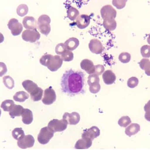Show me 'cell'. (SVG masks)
<instances>
[{
    "label": "cell",
    "mask_w": 150,
    "mask_h": 150,
    "mask_svg": "<svg viewBox=\"0 0 150 150\" xmlns=\"http://www.w3.org/2000/svg\"><path fill=\"white\" fill-rule=\"evenodd\" d=\"M63 119L68 124L76 125L80 121V116L77 112L72 113L65 112L63 116Z\"/></svg>",
    "instance_id": "12"
},
{
    "label": "cell",
    "mask_w": 150,
    "mask_h": 150,
    "mask_svg": "<svg viewBox=\"0 0 150 150\" xmlns=\"http://www.w3.org/2000/svg\"><path fill=\"white\" fill-rule=\"evenodd\" d=\"M131 123V120L128 116H123L118 121V124L121 127H127Z\"/></svg>",
    "instance_id": "34"
},
{
    "label": "cell",
    "mask_w": 150,
    "mask_h": 150,
    "mask_svg": "<svg viewBox=\"0 0 150 150\" xmlns=\"http://www.w3.org/2000/svg\"><path fill=\"white\" fill-rule=\"evenodd\" d=\"M61 90L69 96H73L85 93V74L72 69L67 71L62 77Z\"/></svg>",
    "instance_id": "1"
},
{
    "label": "cell",
    "mask_w": 150,
    "mask_h": 150,
    "mask_svg": "<svg viewBox=\"0 0 150 150\" xmlns=\"http://www.w3.org/2000/svg\"><path fill=\"white\" fill-rule=\"evenodd\" d=\"M140 131V126L138 124L133 123L126 128L125 133L129 137L135 135Z\"/></svg>",
    "instance_id": "24"
},
{
    "label": "cell",
    "mask_w": 150,
    "mask_h": 150,
    "mask_svg": "<svg viewBox=\"0 0 150 150\" xmlns=\"http://www.w3.org/2000/svg\"><path fill=\"white\" fill-rule=\"evenodd\" d=\"M15 105V103L13 100H7L2 102L1 107L5 112H10Z\"/></svg>",
    "instance_id": "27"
},
{
    "label": "cell",
    "mask_w": 150,
    "mask_h": 150,
    "mask_svg": "<svg viewBox=\"0 0 150 150\" xmlns=\"http://www.w3.org/2000/svg\"><path fill=\"white\" fill-rule=\"evenodd\" d=\"M79 15V12L73 7H69L67 10V16L70 20L75 21Z\"/></svg>",
    "instance_id": "26"
},
{
    "label": "cell",
    "mask_w": 150,
    "mask_h": 150,
    "mask_svg": "<svg viewBox=\"0 0 150 150\" xmlns=\"http://www.w3.org/2000/svg\"><path fill=\"white\" fill-rule=\"evenodd\" d=\"M103 79L106 85H112L116 80V76L112 70H107L102 75Z\"/></svg>",
    "instance_id": "20"
},
{
    "label": "cell",
    "mask_w": 150,
    "mask_h": 150,
    "mask_svg": "<svg viewBox=\"0 0 150 150\" xmlns=\"http://www.w3.org/2000/svg\"><path fill=\"white\" fill-rule=\"evenodd\" d=\"M25 133L22 128H15L12 132V136L15 139L18 140L22 139L25 136Z\"/></svg>",
    "instance_id": "31"
},
{
    "label": "cell",
    "mask_w": 150,
    "mask_h": 150,
    "mask_svg": "<svg viewBox=\"0 0 150 150\" xmlns=\"http://www.w3.org/2000/svg\"><path fill=\"white\" fill-rule=\"evenodd\" d=\"M8 27L11 31V33L13 36H18L23 31L22 25L19 22L17 19L13 18L9 21Z\"/></svg>",
    "instance_id": "10"
},
{
    "label": "cell",
    "mask_w": 150,
    "mask_h": 150,
    "mask_svg": "<svg viewBox=\"0 0 150 150\" xmlns=\"http://www.w3.org/2000/svg\"><path fill=\"white\" fill-rule=\"evenodd\" d=\"M29 9L27 5L25 4H21L17 7V13L20 17H23L28 14Z\"/></svg>",
    "instance_id": "32"
},
{
    "label": "cell",
    "mask_w": 150,
    "mask_h": 150,
    "mask_svg": "<svg viewBox=\"0 0 150 150\" xmlns=\"http://www.w3.org/2000/svg\"><path fill=\"white\" fill-rule=\"evenodd\" d=\"M56 97L55 91L50 86L45 90L42 102L45 105H50L56 100Z\"/></svg>",
    "instance_id": "9"
},
{
    "label": "cell",
    "mask_w": 150,
    "mask_h": 150,
    "mask_svg": "<svg viewBox=\"0 0 150 150\" xmlns=\"http://www.w3.org/2000/svg\"><path fill=\"white\" fill-rule=\"evenodd\" d=\"M41 65L47 67L52 72H56L61 67L63 64V60L61 57L56 55H45L41 57L40 60Z\"/></svg>",
    "instance_id": "2"
},
{
    "label": "cell",
    "mask_w": 150,
    "mask_h": 150,
    "mask_svg": "<svg viewBox=\"0 0 150 150\" xmlns=\"http://www.w3.org/2000/svg\"><path fill=\"white\" fill-rule=\"evenodd\" d=\"M138 79L135 77L130 78L127 82V86L128 87H129L130 88H132V89L136 87L138 85Z\"/></svg>",
    "instance_id": "36"
},
{
    "label": "cell",
    "mask_w": 150,
    "mask_h": 150,
    "mask_svg": "<svg viewBox=\"0 0 150 150\" xmlns=\"http://www.w3.org/2000/svg\"><path fill=\"white\" fill-rule=\"evenodd\" d=\"M131 59V56L129 53L124 52L120 54L119 57V60L122 63H128L130 61Z\"/></svg>",
    "instance_id": "35"
},
{
    "label": "cell",
    "mask_w": 150,
    "mask_h": 150,
    "mask_svg": "<svg viewBox=\"0 0 150 150\" xmlns=\"http://www.w3.org/2000/svg\"><path fill=\"white\" fill-rule=\"evenodd\" d=\"M141 53L142 56L144 58H149L150 57V46L145 45L141 49Z\"/></svg>",
    "instance_id": "37"
},
{
    "label": "cell",
    "mask_w": 150,
    "mask_h": 150,
    "mask_svg": "<svg viewBox=\"0 0 150 150\" xmlns=\"http://www.w3.org/2000/svg\"><path fill=\"white\" fill-rule=\"evenodd\" d=\"M29 94L24 91L16 93L13 97L14 100L18 102H24L26 100L29 99Z\"/></svg>",
    "instance_id": "25"
},
{
    "label": "cell",
    "mask_w": 150,
    "mask_h": 150,
    "mask_svg": "<svg viewBox=\"0 0 150 150\" xmlns=\"http://www.w3.org/2000/svg\"><path fill=\"white\" fill-rule=\"evenodd\" d=\"M23 87L31 96L33 101L37 102L41 100L43 95V90L38 87L37 85L32 81L25 80L22 82Z\"/></svg>",
    "instance_id": "3"
},
{
    "label": "cell",
    "mask_w": 150,
    "mask_h": 150,
    "mask_svg": "<svg viewBox=\"0 0 150 150\" xmlns=\"http://www.w3.org/2000/svg\"><path fill=\"white\" fill-rule=\"evenodd\" d=\"M54 135V132L49 129L48 127H45L41 129L38 136V141L41 144L45 145L49 142Z\"/></svg>",
    "instance_id": "6"
},
{
    "label": "cell",
    "mask_w": 150,
    "mask_h": 150,
    "mask_svg": "<svg viewBox=\"0 0 150 150\" xmlns=\"http://www.w3.org/2000/svg\"><path fill=\"white\" fill-rule=\"evenodd\" d=\"M21 116L22 117L23 123L24 124L29 125L32 123L33 121V112L29 109H23Z\"/></svg>",
    "instance_id": "21"
},
{
    "label": "cell",
    "mask_w": 150,
    "mask_h": 150,
    "mask_svg": "<svg viewBox=\"0 0 150 150\" xmlns=\"http://www.w3.org/2000/svg\"><path fill=\"white\" fill-rule=\"evenodd\" d=\"M79 44L80 42L78 39L72 37L67 40L64 43V45L67 49L70 51H72L79 46Z\"/></svg>",
    "instance_id": "22"
},
{
    "label": "cell",
    "mask_w": 150,
    "mask_h": 150,
    "mask_svg": "<svg viewBox=\"0 0 150 150\" xmlns=\"http://www.w3.org/2000/svg\"><path fill=\"white\" fill-rule=\"evenodd\" d=\"M23 109L24 108L22 106L15 105L12 110L9 112V115L13 119H14L15 117H20L21 116V113Z\"/></svg>",
    "instance_id": "28"
},
{
    "label": "cell",
    "mask_w": 150,
    "mask_h": 150,
    "mask_svg": "<svg viewBox=\"0 0 150 150\" xmlns=\"http://www.w3.org/2000/svg\"><path fill=\"white\" fill-rule=\"evenodd\" d=\"M101 14L103 20L108 18L115 19L116 17L117 12L111 5L104 6L101 9Z\"/></svg>",
    "instance_id": "13"
},
{
    "label": "cell",
    "mask_w": 150,
    "mask_h": 150,
    "mask_svg": "<svg viewBox=\"0 0 150 150\" xmlns=\"http://www.w3.org/2000/svg\"><path fill=\"white\" fill-rule=\"evenodd\" d=\"M88 84L89 85V90L92 94H97L101 90L99 76L95 74L90 75L88 78Z\"/></svg>",
    "instance_id": "5"
},
{
    "label": "cell",
    "mask_w": 150,
    "mask_h": 150,
    "mask_svg": "<svg viewBox=\"0 0 150 150\" xmlns=\"http://www.w3.org/2000/svg\"><path fill=\"white\" fill-rule=\"evenodd\" d=\"M89 49L91 52L95 54H100L103 51V46L99 40H91L89 44Z\"/></svg>",
    "instance_id": "14"
},
{
    "label": "cell",
    "mask_w": 150,
    "mask_h": 150,
    "mask_svg": "<svg viewBox=\"0 0 150 150\" xmlns=\"http://www.w3.org/2000/svg\"><path fill=\"white\" fill-rule=\"evenodd\" d=\"M105 71L104 66L101 65H98L95 66V74L98 76L102 75Z\"/></svg>",
    "instance_id": "40"
},
{
    "label": "cell",
    "mask_w": 150,
    "mask_h": 150,
    "mask_svg": "<svg viewBox=\"0 0 150 150\" xmlns=\"http://www.w3.org/2000/svg\"><path fill=\"white\" fill-rule=\"evenodd\" d=\"M100 135V130L97 127L93 126L92 127L86 129L84 131V133L82 135V138H87L93 140L97 138Z\"/></svg>",
    "instance_id": "15"
},
{
    "label": "cell",
    "mask_w": 150,
    "mask_h": 150,
    "mask_svg": "<svg viewBox=\"0 0 150 150\" xmlns=\"http://www.w3.org/2000/svg\"><path fill=\"white\" fill-rule=\"evenodd\" d=\"M23 24L24 27L27 30H36L37 27V21L33 17H25L23 20Z\"/></svg>",
    "instance_id": "18"
},
{
    "label": "cell",
    "mask_w": 150,
    "mask_h": 150,
    "mask_svg": "<svg viewBox=\"0 0 150 150\" xmlns=\"http://www.w3.org/2000/svg\"><path fill=\"white\" fill-rule=\"evenodd\" d=\"M81 67L86 73L90 75L93 74L95 72V66L92 61L89 59H84L81 63Z\"/></svg>",
    "instance_id": "17"
},
{
    "label": "cell",
    "mask_w": 150,
    "mask_h": 150,
    "mask_svg": "<svg viewBox=\"0 0 150 150\" xmlns=\"http://www.w3.org/2000/svg\"><path fill=\"white\" fill-rule=\"evenodd\" d=\"M34 143V138L31 135L25 136L22 139L18 140L17 143L18 146L22 149L33 147Z\"/></svg>",
    "instance_id": "11"
},
{
    "label": "cell",
    "mask_w": 150,
    "mask_h": 150,
    "mask_svg": "<svg viewBox=\"0 0 150 150\" xmlns=\"http://www.w3.org/2000/svg\"><path fill=\"white\" fill-rule=\"evenodd\" d=\"M61 58L63 61L65 62H70L73 60L74 54L72 51L66 49L61 55Z\"/></svg>",
    "instance_id": "33"
},
{
    "label": "cell",
    "mask_w": 150,
    "mask_h": 150,
    "mask_svg": "<svg viewBox=\"0 0 150 150\" xmlns=\"http://www.w3.org/2000/svg\"><path fill=\"white\" fill-rule=\"evenodd\" d=\"M91 17L87 15H81L76 19V25L80 29H85L90 23Z\"/></svg>",
    "instance_id": "16"
},
{
    "label": "cell",
    "mask_w": 150,
    "mask_h": 150,
    "mask_svg": "<svg viewBox=\"0 0 150 150\" xmlns=\"http://www.w3.org/2000/svg\"><path fill=\"white\" fill-rule=\"evenodd\" d=\"M51 19L47 15H41L38 20V26L40 32L46 36L49 34L51 31Z\"/></svg>",
    "instance_id": "4"
},
{
    "label": "cell",
    "mask_w": 150,
    "mask_h": 150,
    "mask_svg": "<svg viewBox=\"0 0 150 150\" xmlns=\"http://www.w3.org/2000/svg\"><path fill=\"white\" fill-rule=\"evenodd\" d=\"M140 66L142 70H144L148 76H150V60L149 59H142L140 62Z\"/></svg>",
    "instance_id": "30"
},
{
    "label": "cell",
    "mask_w": 150,
    "mask_h": 150,
    "mask_svg": "<svg viewBox=\"0 0 150 150\" xmlns=\"http://www.w3.org/2000/svg\"><path fill=\"white\" fill-rule=\"evenodd\" d=\"M68 124L63 119H53L48 124V127L53 132H61L66 129Z\"/></svg>",
    "instance_id": "7"
},
{
    "label": "cell",
    "mask_w": 150,
    "mask_h": 150,
    "mask_svg": "<svg viewBox=\"0 0 150 150\" xmlns=\"http://www.w3.org/2000/svg\"><path fill=\"white\" fill-rule=\"evenodd\" d=\"M66 49H67L65 47V45H64V44L60 43V44H59L57 45L56 49H55V51H56L57 54L61 55Z\"/></svg>",
    "instance_id": "39"
},
{
    "label": "cell",
    "mask_w": 150,
    "mask_h": 150,
    "mask_svg": "<svg viewBox=\"0 0 150 150\" xmlns=\"http://www.w3.org/2000/svg\"><path fill=\"white\" fill-rule=\"evenodd\" d=\"M41 35L39 32L36 30H26L23 33L22 38L23 40L30 43H35L39 40Z\"/></svg>",
    "instance_id": "8"
},
{
    "label": "cell",
    "mask_w": 150,
    "mask_h": 150,
    "mask_svg": "<svg viewBox=\"0 0 150 150\" xmlns=\"http://www.w3.org/2000/svg\"><path fill=\"white\" fill-rule=\"evenodd\" d=\"M92 140L87 138H82L79 140L75 144V148L76 149H87L91 147L92 145Z\"/></svg>",
    "instance_id": "19"
},
{
    "label": "cell",
    "mask_w": 150,
    "mask_h": 150,
    "mask_svg": "<svg viewBox=\"0 0 150 150\" xmlns=\"http://www.w3.org/2000/svg\"><path fill=\"white\" fill-rule=\"evenodd\" d=\"M3 83L8 89L11 90L15 87V82L13 79L9 76H6L3 77Z\"/></svg>",
    "instance_id": "29"
},
{
    "label": "cell",
    "mask_w": 150,
    "mask_h": 150,
    "mask_svg": "<svg viewBox=\"0 0 150 150\" xmlns=\"http://www.w3.org/2000/svg\"><path fill=\"white\" fill-rule=\"evenodd\" d=\"M103 26L108 31H114L117 27V22L115 19L112 18L104 19Z\"/></svg>",
    "instance_id": "23"
},
{
    "label": "cell",
    "mask_w": 150,
    "mask_h": 150,
    "mask_svg": "<svg viewBox=\"0 0 150 150\" xmlns=\"http://www.w3.org/2000/svg\"><path fill=\"white\" fill-rule=\"evenodd\" d=\"M127 1H112L113 5L118 9H121L124 8L126 3Z\"/></svg>",
    "instance_id": "38"
}]
</instances>
